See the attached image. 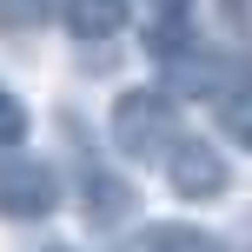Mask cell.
<instances>
[{"label": "cell", "mask_w": 252, "mask_h": 252, "mask_svg": "<svg viewBox=\"0 0 252 252\" xmlns=\"http://www.w3.org/2000/svg\"><path fill=\"white\" fill-rule=\"evenodd\" d=\"M179 113H173V93H159V87H133V93H120L113 100V146L126 153V159H146V166H159L166 153L179 146Z\"/></svg>", "instance_id": "obj_1"}, {"label": "cell", "mask_w": 252, "mask_h": 252, "mask_svg": "<svg viewBox=\"0 0 252 252\" xmlns=\"http://www.w3.org/2000/svg\"><path fill=\"white\" fill-rule=\"evenodd\" d=\"M66 186L60 173H53L47 159H33V153H0V219H13V226H33V219L60 213Z\"/></svg>", "instance_id": "obj_2"}, {"label": "cell", "mask_w": 252, "mask_h": 252, "mask_svg": "<svg viewBox=\"0 0 252 252\" xmlns=\"http://www.w3.org/2000/svg\"><path fill=\"white\" fill-rule=\"evenodd\" d=\"M159 173H166V186L179 192V199H226V159L213 153V139H192V133H179V146L159 159Z\"/></svg>", "instance_id": "obj_3"}, {"label": "cell", "mask_w": 252, "mask_h": 252, "mask_svg": "<svg viewBox=\"0 0 252 252\" xmlns=\"http://www.w3.org/2000/svg\"><path fill=\"white\" fill-rule=\"evenodd\" d=\"M133 206H139V192L126 186L120 173H106V166H87V179H80V213H87V226L113 232L120 219H133Z\"/></svg>", "instance_id": "obj_4"}, {"label": "cell", "mask_w": 252, "mask_h": 252, "mask_svg": "<svg viewBox=\"0 0 252 252\" xmlns=\"http://www.w3.org/2000/svg\"><path fill=\"white\" fill-rule=\"evenodd\" d=\"M126 0H66L60 7V20H66V33L73 40H113L120 27H126Z\"/></svg>", "instance_id": "obj_5"}, {"label": "cell", "mask_w": 252, "mask_h": 252, "mask_svg": "<svg viewBox=\"0 0 252 252\" xmlns=\"http://www.w3.org/2000/svg\"><path fill=\"white\" fill-rule=\"evenodd\" d=\"M139 252H226L206 226H179V219H153L139 226Z\"/></svg>", "instance_id": "obj_6"}, {"label": "cell", "mask_w": 252, "mask_h": 252, "mask_svg": "<svg viewBox=\"0 0 252 252\" xmlns=\"http://www.w3.org/2000/svg\"><path fill=\"white\" fill-rule=\"evenodd\" d=\"M213 126H219L239 153H252V80H239V87H226V93H213Z\"/></svg>", "instance_id": "obj_7"}, {"label": "cell", "mask_w": 252, "mask_h": 252, "mask_svg": "<svg viewBox=\"0 0 252 252\" xmlns=\"http://www.w3.org/2000/svg\"><path fill=\"white\" fill-rule=\"evenodd\" d=\"M153 7V53L179 47L186 40V20H192V0H146Z\"/></svg>", "instance_id": "obj_8"}, {"label": "cell", "mask_w": 252, "mask_h": 252, "mask_svg": "<svg viewBox=\"0 0 252 252\" xmlns=\"http://www.w3.org/2000/svg\"><path fill=\"white\" fill-rule=\"evenodd\" d=\"M27 126H33V113H27V100L13 87H0V153H20Z\"/></svg>", "instance_id": "obj_9"}, {"label": "cell", "mask_w": 252, "mask_h": 252, "mask_svg": "<svg viewBox=\"0 0 252 252\" xmlns=\"http://www.w3.org/2000/svg\"><path fill=\"white\" fill-rule=\"evenodd\" d=\"M40 20V0H0V27H33Z\"/></svg>", "instance_id": "obj_10"}, {"label": "cell", "mask_w": 252, "mask_h": 252, "mask_svg": "<svg viewBox=\"0 0 252 252\" xmlns=\"http://www.w3.org/2000/svg\"><path fill=\"white\" fill-rule=\"evenodd\" d=\"M47 252H66V246H47Z\"/></svg>", "instance_id": "obj_11"}]
</instances>
